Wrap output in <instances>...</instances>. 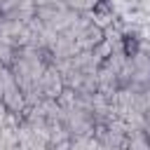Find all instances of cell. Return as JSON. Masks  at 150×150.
Listing matches in <instances>:
<instances>
[{
	"instance_id": "1",
	"label": "cell",
	"mask_w": 150,
	"mask_h": 150,
	"mask_svg": "<svg viewBox=\"0 0 150 150\" xmlns=\"http://www.w3.org/2000/svg\"><path fill=\"white\" fill-rule=\"evenodd\" d=\"M136 49V42H131V40H127V52H134Z\"/></svg>"
}]
</instances>
